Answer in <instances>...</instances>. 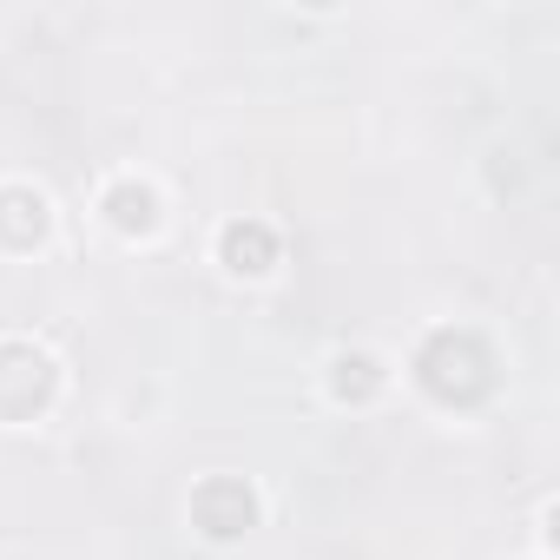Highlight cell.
<instances>
[{
	"instance_id": "obj_5",
	"label": "cell",
	"mask_w": 560,
	"mask_h": 560,
	"mask_svg": "<svg viewBox=\"0 0 560 560\" xmlns=\"http://www.w3.org/2000/svg\"><path fill=\"white\" fill-rule=\"evenodd\" d=\"M218 264H224L231 277H264V270L277 264V231H270L264 218H231V224L218 231Z\"/></svg>"
},
{
	"instance_id": "obj_4",
	"label": "cell",
	"mask_w": 560,
	"mask_h": 560,
	"mask_svg": "<svg viewBox=\"0 0 560 560\" xmlns=\"http://www.w3.org/2000/svg\"><path fill=\"white\" fill-rule=\"evenodd\" d=\"M47 231H54V205H47L40 185H21V178L0 185V250L27 257V250L47 244Z\"/></svg>"
},
{
	"instance_id": "obj_3",
	"label": "cell",
	"mask_w": 560,
	"mask_h": 560,
	"mask_svg": "<svg viewBox=\"0 0 560 560\" xmlns=\"http://www.w3.org/2000/svg\"><path fill=\"white\" fill-rule=\"evenodd\" d=\"M191 527L205 540H237L257 527V488L244 475H205L191 488Z\"/></svg>"
},
{
	"instance_id": "obj_2",
	"label": "cell",
	"mask_w": 560,
	"mask_h": 560,
	"mask_svg": "<svg viewBox=\"0 0 560 560\" xmlns=\"http://www.w3.org/2000/svg\"><path fill=\"white\" fill-rule=\"evenodd\" d=\"M60 396V363L27 343V337H0V422H34Z\"/></svg>"
},
{
	"instance_id": "obj_7",
	"label": "cell",
	"mask_w": 560,
	"mask_h": 560,
	"mask_svg": "<svg viewBox=\"0 0 560 560\" xmlns=\"http://www.w3.org/2000/svg\"><path fill=\"white\" fill-rule=\"evenodd\" d=\"M383 389H389V370H383V357H370V350H343V357L330 363V396H337V402L363 409V402H376Z\"/></svg>"
},
{
	"instance_id": "obj_1",
	"label": "cell",
	"mask_w": 560,
	"mask_h": 560,
	"mask_svg": "<svg viewBox=\"0 0 560 560\" xmlns=\"http://www.w3.org/2000/svg\"><path fill=\"white\" fill-rule=\"evenodd\" d=\"M416 383H422L442 409H475V402H488L494 383H501L494 343H488L481 330H468V324H442V330H429L422 350H416Z\"/></svg>"
},
{
	"instance_id": "obj_6",
	"label": "cell",
	"mask_w": 560,
	"mask_h": 560,
	"mask_svg": "<svg viewBox=\"0 0 560 560\" xmlns=\"http://www.w3.org/2000/svg\"><path fill=\"white\" fill-rule=\"evenodd\" d=\"M100 211H106V224H113L119 237H152V231H159V191H152L145 178H113V185L100 191Z\"/></svg>"
}]
</instances>
